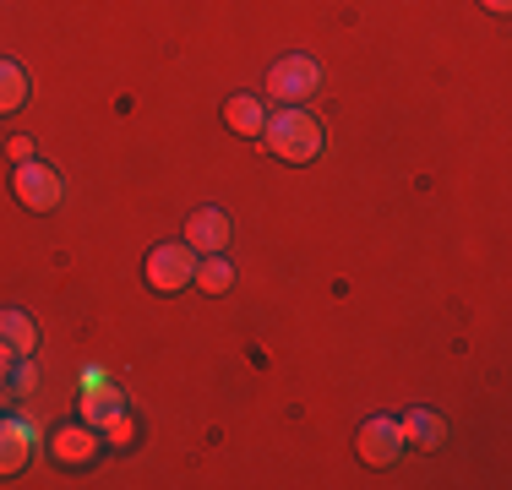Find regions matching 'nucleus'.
I'll return each instance as SVG.
<instances>
[{"label":"nucleus","instance_id":"nucleus-8","mask_svg":"<svg viewBox=\"0 0 512 490\" xmlns=\"http://www.w3.org/2000/svg\"><path fill=\"white\" fill-rule=\"evenodd\" d=\"M33 441H39V431H33L22 414H11V420H0V474H17L22 463H28Z\"/></svg>","mask_w":512,"mask_h":490},{"label":"nucleus","instance_id":"nucleus-5","mask_svg":"<svg viewBox=\"0 0 512 490\" xmlns=\"http://www.w3.org/2000/svg\"><path fill=\"white\" fill-rule=\"evenodd\" d=\"M99 447H104V431H99V425H88V420L60 425V431L50 436V458L66 463V469H88V463L99 458Z\"/></svg>","mask_w":512,"mask_h":490},{"label":"nucleus","instance_id":"nucleus-9","mask_svg":"<svg viewBox=\"0 0 512 490\" xmlns=\"http://www.w3.org/2000/svg\"><path fill=\"white\" fill-rule=\"evenodd\" d=\"M224 120H229V131H235V137H262L267 109H262V98H256V93H235L224 104Z\"/></svg>","mask_w":512,"mask_h":490},{"label":"nucleus","instance_id":"nucleus-15","mask_svg":"<svg viewBox=\"0 0 512 490\" xmlns=\"http://www.w3.org/2000/svg\"><path fill=\"white\" fill-rule=\"evenodd\" d=\"M0 387L17 392V398H33V392H39V371H33L28 354H17V360H11V371H6V382H0Z\"/></svg>","mask_w":512,"mask_h":490},{"label":"nucleus","instance_id":"nucleus-19","mask_svg":"<svg viewBox=\"0 0 512 490\" xmlns=\"http://www.w3.org/2000/svg\"><path fill=\"white\" fill-rule=\"evenodd\" d=\"M11 360H17V354L6 349V343H0V382H6V371H11Z\"/></svg>","mask_w":512,"mask_h":490},{"label":"nucleus","instance_id":"nucleus-1","mask_svg":"<svg viewBox=\"0 0 512 490\" xmlns=\"http://www.w3.org/2000/svg\"><path fill=\"white\" fill-rule=\"evenodd\" d=\"M262 142L273 147L278 158H289V164H311V158L322 153V120L306 115L300 104H289V109H278V115H267Z\"/></svg>","mask_w":512,"mask_h":490},{"label":"nucleus","instance_id":"nucleus-14","mask_svg":"<svg viewBox=\"0 0 512 490\" xmlns=\"http://www.w3.org/2000/svg\"><path fill=\"white\" fill-rule=\"evenodd\" d=\"M120 409H126V398H120V392H109V387H99V392H82V420H88V425H99V431H104L109 420H115Z\"/></svg>","mask_w":512,"mask_h":490},{"label":"nucleus","instance_id":"nucleus-6","mask_svg":"<svg viewBox=\"0 0 512 490\" xmlns=\"http://www.w3.org/2000/svg\"><path fill=\"white\" fill-rule=\"evenodd\" d=\"M404 447H409L404 431H398V420H387V414H382V420H365L360 436H355V452H360L365 463H371V469H387V463H398V458H404Z\"/></svg>","mask_w":512,"mask_h":490},{"label":"nucleus","instance_id":"nucleus-10","mask_svg":"<svg viewBox=\"0 0 512 490\" xmlns=\"http://www.w3.org/2000/svg\"><path fill=\"white\" fill-rule=\"evenodd\" d=\"M398 431H404V441H414V447H431V452L447 441L442 414H431V409H409L404 420H398Z\"/></svg>","mask_w":512,"mask_h":490},{"label":"nucleus","instance_id":"nucleus-18","mask_svg":"<svg viewBox=\"0 0 512 490\" xmlns=\"http://www.w3.org/2000/svg\"><path fill=\"white\" fill-rule=\"evenodd\" d=\"M11 158H17V164H28V158H33V142H28V137H11Z\"/></svg>","mask_w":512,"mask_h":490},{"label":"nucleus","instance_id":"nucleus-12","mask_svg":"<svg viewBox=\"0 0 512 490\" xmlns=\"http://www.w3.org/2000/svg\"><path fill=\"white\" fill-rule=\"evenodd\" d=\"M28 104V71L17 60H0V115H17Z\"/></svg>","mask_w":512,"mask_h":490},{"label":"nucleus","instance_id":"nucleus-4","mask_svg":"<svg viewBox=\"0 0 512 490\" xmlns=\"http://www.w3.org/2000/svg\"><path fill=\"white\" fill-rule=\"evenodd\" d=\"M191 273H197V251H191L186 240H169V245H153L148 251V284L158 294H175V289H186L191 284Z\"/></svg>","mask_w":512,"mask_h":490},{"label":"nucleus","instance_id":"nucleus-7","mask_svg":"<svg viewBox=\"0 0 512 490\" xmlns=\"http://www.w3.org/2000/svg\"><path fill=\"white\" fill-rule=\"evenodd\" d=\"M186 245H191L197 256L224 251V245H229V213H218V207H202V213H191V218H186Z\"/></svg>","mask_w":512,"mask_h":490},{"label":"nucleus","instance_id":"nucleus-16","mask_svg":"<svg viewBox=\"0 0 512 490\" xmlns=\"http://www.w3.org/2000/svg\"><path fill=\"white\" fill-rule=\"evenodd\" d=\"M104 441H115V447H131V441H137V420H131V414L120 409L115 420L104 425Z\"/></svg>","mask_w":512,"mask_h":490},{"label":"nucleus","instance_id":"nucleus-2","mask_svg":"<svg viewBox=\"0 0 512 490\" xmlns=\"http://www.w3.org/2000/svg\"><path fill=\"white\" fill-rule=\"evenodd\" d=\"M11 191H17L22 207H33V213H55L60 196H66V186H60V175L44 158H28V164L11 169Z\"/></svg>","mask_w":512,"mask_h":490},{"label":"nucleus","instance_id":"nucleus-17","mask_svg":"<svg viewBox=\"0 0 512 490\" xmlns=\"http://www.w3.org/2000/svg\"><path fill=\"white\" fill-rule=\"evenodd\" d=\"M99 387H109V376L99 371V365H88V371H82V392H99Z\"/></svg>","mask_w":512,"mask_h":490},{"label":"nucleus","instance_id":"nucleus-3","mask_svg":"<svg viewBox=\"0 0 512 490\" xmlns=\"http://www.w3.org/2000/svg\"><path fill=\"white\" fill-rule=\"evenodd\" d=\"M322 88V66H316L311 55H284L273 71H267L262 93L267 98H284V104H300V98H311Z\"/></svg>","mask_w":512,"mask_h":490},{"label":"nucleus","instance_id":"nucleus-11","mask_svg":"<svg viewBox=\"0 0 512 490\" xmlns=\"http://www.w3.org/2000/svg\"><path fill=\"white\" fill-rule=\"evenodd\" d=\"M0 343L11 354H33L39 349V327H33L28 311H0Z\"/></svg>","mask_w":512,"mask_h":490},{"label":"nucleus","instance_id":"nucleus-13","mask_svg":"<svg viewBox=\"0 0 512 490\" xmlns=\"http://www.w3.org/2000/svg\"><path fill=\"white\" fill-rule=\"evenodd\" d=\"M191 284H202L207 294H224L229 284H235V267L224 262V251H207V256H197V273H191Z\"/></svg>","mask_w":512,"mask_h":490},{"label":"nucleus","instance_id":"nucleus-20","mask_svg":"<svg viewBox=\"0 0 512 490\" xmlns=\"http://www.w3.org/2000/svg\"><path fill=\"white\" fill-rule=\"evenodd\" d=\"M480 6H485V11H496V17H502V11L512 6V0H480Z\"/></svg>","mask_w":512,"mask_h":490}]
</instances>
